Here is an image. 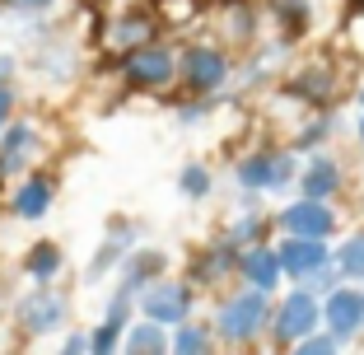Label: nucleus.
<instances>
[{
    "mask_svg": "<svg viewBox=\"0 0 364 355\" xmlns=\"http://www.w3.org/2000/svg\"><path fill=\"white\" fill-rule=\"evenodd\" d=\"M215 346V332L205 323H178V332H173V351L178 355H201Z\"/></svg>",
    "mask_w": 364,
    "mask_h": 355,
    "instance_id": "nucleus-22",
    "label": "nucleus"
},
{
    "mask_svg": "<svg viewBox=\"0 0 364 355\" xmlns=\"http://www.w3.org/2000/svg\"><path fill=\"white\" fill-rule=\"evenodd\" d=\"M196 309V290H192V280H150L145 290H140V313L145 318H154V323L164 327H178L187 323Z\"/></svg>",
    "mask_w": 364,
    "mask_h": 355,
    "instance_id": "nucleus-5",
    "label": "nucleus"
},
{
    "mask_svg": "<svg viewBox=\"0 0 364 355\" xmlns=\"http://www.w3.org/2000/svg\"><path fill=\"white\" fill-rule=\"evenodd\" d=\"M318 323H322V309L313 300V290H294L289 300H280L276 318H271V332H276V346H299Z\"/></svg>",
    "mask_w": 364,
    "mask_h": 355,
    "instance_id": "nucleus-8",
    "label": "nucleus"
},
{
    "mask_svg": "<svg viewBox=\"0 0 364 355\" xmlns=\"http://www.w3.org/2000/svg\"><path fill=\"white\" fill-rule=\"evenodd\" d=\"M360 136H364V94H360Z\"/></svg>",
    "mask_w": 364,
    "mask_h": 355,
    "instance_id": "nucleus-35",
    "label": "nucleus"
},
{
    "mask_svg": "<svg viewBox=\"0 0 364 355\" xmlns=\"http://www.w3.org/2000/svg\"><path fill=\"white\" fill-rule=\"evenodd\" d=\"M65 313H70V300L56 290L52 280H43V285H33V290L14 304V327L33 341V337L56 332V327L65 323Z\"/></svg>",
    "mask_w": 364,
    "mask_h": 355,
    "instance_id": "nucleus-4",
    "label": "nucleus"
},
{
    "mask_svg": "<svg viewBox=\"0 0 364 355\" xmlns=\"http://www.w3.org/2000/svg\"><path fill=\"white\" fill-rule=\"evenodd\" d=\"M257 234H262V216L257 211H243V216L229 225V238H234L238 248H247V243H257Z\"/></svg>",
    "mask_w": 364,
    "mask_h": 355,
    "instance_id": "nucleus-25",
    "label": "nucleus"
},
{
    "mask_svg": "<svg viewBox=\"0 0 364 355\" xmlns=\"http://www.w3.org/2000/svg\"><path fill=\"white\" fill-rule=\"evenodd\" d=\"M238 258H243V248L225 234L220 243L201 248V253L192 258V280H196V285H220L229 271H238Z\"/></svg>",
    "mask_w": 364,
    "mask_h": 355,
    "instance_id": "nucleus-14",
    "label": "nucleus"
},
{
    "mask_svg": "<svg viewBox=\"0 0 364 355\" xmlns=\"http://www.w3.org/2000/svg\"><path fill=\"white\" fill-rule=\"evenodd\" d=\"M336 346H341V337H336V332H327V337L309 332V337H304V341H299V351H304V355H332Z\"/></svg>",
    "mask_w": 364,
    "mask_h": 355,
    "instance_id": "nucleus-28",
    "label": "nucleus"
},
{
    "mask_svg": "<svg viewBox=\"0 0 364 355\" xmlns=\"http://www.w3.org/2000/svg\"><path fill=\"white\" fill-rule=\"evenodd\" d=\"M80 351H89V332H70L65 337V355H80Z\"/></svg>",
    "mask_w": 364,
    "mask_h": 355,
    "instance_id": "nucleus-33",
    "label": "nucleus"
},
{
    "mask_svg": "<svg viewBox=\"0 0 364 355\" xmlns=\"http://www.w3.org/2000/svg\"><path fill=\"white\" fill-rule=\"evenodd\" d=\"M159 5H164V0H159Z\"/></svg>",
    "mask_w": 364,
    "mask_h": 355,
    "instance_id": "nucleus-37",
    "label": "nucleus"
},
{
    "mask_svg": "<svg viewBox=\"0 0 364 355\" xmlns=\"http://www.w3.org/2000/svg\"><path fill=\"white\" fill-rule=\"evenodd\" d=\"M5 10H19V14H47L56 0H0Z\"/></svg>",
    "mask_w": 364,
    "mask_h": 355,
    "instance_id": "nucleus-31",
    "label": "nucleus"
},
{
    "mask_svg": "<svg viewBox=\"0 0 364 355\" xmlns=\"http://www.w3.org/2000/svg\"><path fill=\"white\" fill-rule=\"evenodd\" d=\"M154 38H159L154 10H122L98 28V43H103V52L112 56V61L127 56V52H136V47H145V43H154Z\"/></svg>",
    "mask_w": 364,
    "mask_h": 355,
    "instance_id": "nucleus-6",
    "label": "nucleus"
},
{
    "mask_svg": "<svg viewBox=\"0 0 364 355\" xmlns=\"http://www.w3.org/2000/svg\"><path fill=\"white\" fill-rule=\"evenodd\" d=\"M178 61H182V56L154 38V43H145V47H136V52L117 56L112 65H117L122 89H131V94H164V89L178 80Z\"/></svg>",
    "mask_w": 364,
    "mask_h": 355,
    "instance_id": "nucleus-1",
    "label": "nucleus"
},
{
    "mask_svg": "<svg viewBox=\"0 0 364 355\" xmlns=\"http://www.w3.org/2000/svg\"><path fill=\"white\" fill-rule=\"evenodd\" d=\"M159 276H164V253L159 248H131L127 262L117 267V290H127V295L140 300V290H145L150 280H159Z\"/></svg>",
    "mask_w": 364,
    "mask_h": 355,
    "instance_id": "nucleus-16",
    "label": "nucleus"
},
{
    "mask_svg": "<svg viewBox=\"0 0 364 355\" xmlns=\"http://www.w3.org/2000/svg\"><path fill=\"white\" fill-rule=\"evenodd\" d=\"M322 323L332 327L336 337H355V332L364 327V295H360V290H327Z\"/></svg>",
    "mask_w": 364,
    "mask_h": 355,
    "instance_id": "nucleus-17",
    "label": "nucleus"
},
{
    "mask_svg": "<svg viewBox=\"0 0 364 355\" xmlns=\"http://www.w3.org/2000/svg\"><path fill=\"white\" fill-rule=\"evenodd\" d=\"M229 70H234V61H229L225 47H215V43H192L178 61V80L192 98L220 94V89L229 85Z\"/></svg>",
    "mask_w": 364,
    "mask_h": 355,
    "instance_id": "nucleus-3",
    "label": "nucleus"
},
{
    "mask_svg": "<svg viewBox=\"0 0 364 355\" xmlns=\"http://www.w3.org/2000/svg\"><path fill=\"white\" fill-rule=\"evenodd\" d=\"M14 103H19V98H14V89H10V85H0V131L10 127V117H14Z\"/></svg>",
    "mask_w": 364,
    "mask_h": 355,
    "instance_id": "nucleus-32",
    "label": "nucleus"
},
{
    "mask_svg": "<svg viewBox=\"0 0 364 355\" xmlns=\"http://www.w3.org/2000/svg\"><path fill=\"white\" fill-rule=\"evenodd\" d=\"M336 267H341V276H364V234H355L350 243L336 253Z\"/></svg>",
    "mask_w": 364,
    "mask_h": 355,
    "instance_id": "nucleus-24",
    "label": "nucleus"
},
{
    "mask_svg": "<svg viewBox=\"0 0 364 355\" xmlns=\"http://www.w3.org/2000/svg\"><path fill=\"white\" fill-rule=\"evenodd\" d=\"M327 127H332V122H313V127H304L299 136H294V150H309V145H318V140L327 136Z\"/></svg>",
    "mask_w": 364,
    "mask_h": 355,
    "instance_id": "nucleus-30",
    "label": "nucleus"
},
{
    "mask_svg": "<svg viewBox=\"0 0 364 355\" xmlns=\"http://www.w3.org/2000/svg\"><path fill=\"white\" fill-rule=\"evenodd\" d=\"M136 238H140V225H136V220H112V225H107V238L98 243L94 262H89V271H85V280H103L112 267H122V262H127V253L136 248Z\"/></svg>",
    "mask_w": 364,
    "mask_h": 355,
    "instance_id": "nucleus-9",
    "label": "nucleus"
},
{
    "mask_svg": "<svg viewBox=\"0 0 364 355\" xmlns=\"http://www.w3.org/2000/svg\"><path fill=\"white\" fill-rule=\"evenodd\" d=\"M350 10H355V14H364V0H350Z\"/></svg>",
    "mask_w": 364,
    "mask_h": 355,
    "instance_id": "nucleus-36",
    "label": "nucleus"
},
{
    "mask_svg": "<svg viewBox=\"0 0 364 355\" xmlns=\"http://www.w3.org/2000/svg\"><path fill=\"white\" fill-rule=\"evenodd\" d=\"M289 94L294 98H304V103H332V94H336V80H332V70H327V65L322 61H313L309 70H304L299 80H294V85H289Z\"/></svg>",
    "mask_w": 364,
    "mask_h": 355,
    "instance_id": "nucleus-20",
    "label": "nucleus"
},
{
    "mask_svg": "<svg viewBox=\"0 0 364 355\" xmlns=\"http://www.w3.org/2000/svg\"><path fill=\"white\" fill-rule=\"evenodd\" d=\"M52 201H56V178L52 173H28L10 192V211L19 220H43L47 211H52Z\"/></svg>",
    "mask_w": 364,
    "mask_h": 355,
    "instance_id": "nucleus-12",
    "label": "nucleus"
},
{
    "mask_svg": "<svg viewBox=\"0 0 364 355\" xmlns=\"http://www.w3.org/2000/svg\"><path fill=\"white\" fill-rule=\"evenodd\" d=\"M327 262H332V253H327V238L289 234L285 243H280V267H285V276H294V280L313 276V271L327 267Z\"/></svg>",
    "mask_w": 364,
    "mask_h": 355,
    "instance_id": "nucleus-13",
    "label": "nucleus"
},
{
    "mask_svg": "<svg viewBox=\"0 0 364 355\" xmlns=\"http://www.w3.org/2000/svg\"><path fill=\"white\" fill-rule=\"evenodd\" d=\"M117 346H122V327H112L107 318L94 327V332H89V351H94V355H112Z\"/></svg>",
    "mask_w": 364,
    "mask_h": 355,
    "instance_id": "nucleus-26",
    "label": "nucleus"
},
{
    "mask_svg": "<svg viewBox=\"0 0 364 355\" xmlns=\"http://www.w3.org/2000/svg\"><path fill=\"white\" fill-rule=\"evenodd\" d=\"M289 178H299L289 150H262L234 164V183L247 192H280V187H289Z\"/></svg>",
    "mask_w": 364,
    "mask_h": 355,
    "instance_id": "nucleus-7",
    "label": "nucleus"
},
{
    "mask_svg": "<svg viewBox=\"0 0 364 355\" xmlns=\"http://www.w3.org/2000/svg\"><path fill=\"white\" fill-rule=\"evenodd\" d=\"M43 150V136L33 122H10V127L0 131V178H10V173H23L28 159Z\"/></svg>",
    "mask_w": 364,
    "mask_h": 355,
    "instance_id": "nucleus-10",
    "label": "nucleus"
},
{
    "mask_svg": "<svg viewBox=\"0 0 364 355\" xmlns=\"http://www.w3.org/2000/svg\"><path fill=\"white\" fill-rule=\"evenodd\" d=\"M14 70H19V61H14L10 52H0V85H10V80H14Z\"/></svg>",
    "mask_w": 364,
    "mask_h": 355,
    "instance_id": "nucleus-34",
    "label": "nucleus"
},
{
    "mask_svg": "<svg viewBox=\"0 0 364 355\" xmlns=\"http://www.w3.org/2000/svg\"><path fill=\"white\" fill-rule=\"evenodd\" d=\"M122 351H127V355H164V351H173V341L164 337V323L145 318V323H131V327H127V337H122Z\"/></svg>",
    "mask_w": 364,
    "mask_h": 355,
    "instance_id": "nucleus-19",
    "label": "nucleus"
},
{
    "mask_svg": "<svg viewBox=\"0 0 364 355\" xmlns=\"http://www.w3.org/2000/svg\"><path fill=\"white\" fill-rule=\"evenodd\" d=\"M299 187H304V196H318V201H327V196L341 187V169H336L332 159H313L309 169L299 173Z\"/></svg>",
    "mask_w": 364,
    "mask_h": 355,
    "instance_id": "nucleus-21",
    "label": "nucleus"
},
{
    "mask_svg": "<svg viewBox=\"0 0 364 355\" xmlns=\"http://www.w3.org/2000/svg\"><path fill=\"white\" fill-rule=\"evenodd\" d=\"M61 267H65V253H61V243H52V238H43V243H33L28 253H23V276H28L33 285L56 280Z\"/></svg>",
    "mask_w": 364,
    "mask_h": 355,
    "instance_id": "nucleus-18",
    "label": "nucleus"
},
{
    "mask_svg": "<svg viewBox=\"0 0 364 355\" xmlns=\"http://www.w3.org/2000/svg\"><path fill=\"white\" fill-rule=\"evenodd\" d=\"M178 187H182V196H192V201L210 196V169H205V164H187V169L178 173Z\"/></svg>",
    "mask_w": 364,
    "mask_h": 355,
    "instance_id": "nucleus-23",
    "label": "nucleus"
},
{
    "mask_svg": "<svg viewBox=\"0 0 364 355\" xmlns=\"http://www.w3.org/2000/svg\"><path fill=\"white\" fill-rule=\"evenodd\" d=\"M131 304H136V295L117 290L112 304H107V323H112V327H131Z\"/></svg>",
    "mask_w": 364,
    "mask_h": 355,
    "instance_id": "nucleus-27",
    "label": "nucleus"
},
{
    "mask_svg": "<svg viewBox=\"0 0 364 355\" xmlns=\"http://www.w3.org/2000/svg\"><path fill=\"white\" fill-rule=\"evenodd\" d=\"M238 276L247 280V285H257V290H276L280 276H285V267H280V248H267V243H247L243 258H238Z\"/></svg>",
    "mask_w": 364,
    "mask_h": 355,
    "instance_id": "nucleus-15",
    "label": "nucleus"
},
{
    "mask_svg": "<svg viewBox=\"0 0 364 355\" xmlns=\"http://www.w3.org/2000/svg\"><path fill=\"white\" fill-rule=\"evenodd\" d=\"M280 229H285V234H304V238H327L336 229V216L327 211V201L304 196V201H294V206L280 211Z\"/></svg>",
    "mask_w": 364,
    "mask_h": 355,
    "instance_id": "nucleus-11",
    "label": "nucleus"
},
{
    "mask_svg": "<svg viewBox=\"0 0 364 355\" xmlns=\"http://www.w3.org/2000/svg\"><path fill=\"white\" fill-rule=\"evenodd\" d=\"M229 33H234V38H252V14H247V5H229Z\"/></svg>",
    "mask_w": 364,
    "mask_h": 355,
    "instance_id": "nucleus-29",
    "label": "nucleus"
},
{
    "mask_svg": "<svg viewBox=\"0 0 364 355\" xmlns=\"http://www.w3.org/2000/svg\"><path fill=\"white\" fill-rule=\"evenodd\" d=\"M271 300L267 290H257V285H247V290L229 295L225 304H220V313H215V332H220V341L229 346H247V341H257L262 327H271Z\"/></svg>",
    "mask_w": 364,
    "mask_h": 355,
    "instance_id": "nucleus-2",
    "label": "nucleus"
}]
</instances>
